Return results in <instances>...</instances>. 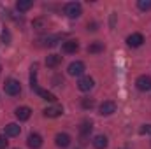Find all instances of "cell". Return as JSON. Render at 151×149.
Returning a JSON list of instances; mask_svg holds the SVG:
<instances>
[{
    "mask_svg": "<svg viewBox=\"0 0 151 149\" xmlns=\"http://www.w3.org/2000/svg\"><path fill=\"white\" fill-rule=\"evenodd\" d=\"M63 12H65V16H69V18H79L81 14H83V5L79 4V2H69V4H65V7H63Z\"/></svg>",
    "mask_w": 151,
    "mask_h": 149,
    "instance_id": "1",
    "label": "cell"
},
{
    "mask_svg": "<svg viewBox=\"0 0 151 149\" xmlns=\"http://www.w3.org/2000/svg\"><path fill=\"white\" fill-rule=\"evenodd\" d=\"M4 90H5V93H7L9 97H18V95L21 93V84H19V81H16V79H7L5 84H4Z\"/></svg>",
    "mask_w": 151,
    "mask_h": 149,
    "instance_id": "2",
    "label": "cell"
},
{
    "mask_svg": "<svg viewBox=\"0 0 151 149\" xmlns=\"http://www.w3.org/2000/svg\"><path fill=\"white\" fill-rule=\"evenodd\" d=\"M135 86L139 91H150L151 90V77L150 75H139L135 81Z\"/></svg>",
    "mask_w": 151,
    "mask_h": 149,
    "instance_id": "3",
    "label": "cell"
},
{
    "mask_svg": "<svg viewBox=\"0 0 151 149\" xmlns=\"http://www.w3.org/2000/svg\"><path fill=\"white\" fill-rule=\"evenodd\" d=\"M84 70H86V67H84L83 62H72V63L69 65V69H67L69 75H77V77L84 74Z\"/></svg>",
    "mask_w": 151,
    "mask_h": 149,
    "instance_id": "4",
    "label": "cell"
},
{
    "mask_svg": "<svg viewBox=\"0 0 151 149\" xmlns=\"http://www.w3.org/2000/svg\"><path fill=\"white\" fill-rule=\"evenodd\" d=\"M127 44H128L130 47H141V46L144 44V35L135 32V34H132V35L127 37Z\"/></svg>",
    "mask_w": 151,
    "mask_h": 149,
    "instance_id": "5",
    "label": "cell"
},
{
    "mask_svg": "<svg viewBox=\"0 0 151 149\" xmlns=\"http://www.w3.org/2000/svg\"><path fill=\"white\" fill-rule=\"evenodd\" d=\"M99 111H100L102 116H111L113 112H116V104H114L113 100H106V102H102V104H100Z\"/></svg>",
    "mask_w": 151,
    "mask_h": 149,
    "instance_id": "6",
    "label": "cell"
},
{
    "mask_svg": "<svg viewBox=\"0 0 151 149\" xmlns=\"http://www.w3.org/2000/svg\"><path fill=\"white\" fill-rule=\"evenodd\" d=\"M93 86H95V81H93L90 75L81 77V79H79V82H77V88H79L81 91H90Z\"/></svg>",
    "mask_w": 151,
    "mask_h": 149,
    "instance_id": "7",
    "label": "cell"
},
{
    "mask_svg": "<svg viewBox=\"0 0 151 149\" xmlns=\"http://www.w3.org/2000/svg\"><path fill=\"white\" fill-rule=\"evenodd\" d=\"M70 135L69 133H58L56 137H55V142H56V146L58 148H62V149H65V148H69L70 146Z\"/></svg>",
    "mask_w": 151,
    "mask_h": 149,
    "instance_id": "8",
    "label": "cell"
},
{
    "mask_svg": "<svg viewBox=\"0 0 151 149\" xmlns=\"http://www.w3.org/2000/svg\"><path fill=\"white\" fill-rule=\"evenodd\" d=\"M91 130H93V123L91 121H83L81 123V126H79V135H81V139H88L90 137V133H91Z\"/></svg>",
    "mask_w": 151,
    "mask_h": 149,
    "instance_id": "9",
    "label": "cell"
},
{
    "mask_svg": "<svg viewBox=\"0 0 151 149\" xmlns=\"http://www.w3.org/2000/svg\"><path fill=\"white\" fill-rule=\"evenodd\" d=\"M77 49H79V42L77 40H65L62 44V51L67 53V54H74Z\"/></svg>",
    "mask_w": 151,
    "mask_h": 149,
    "instance_id": "10",
    "label": "cell"
},
{
    "mask_svg": "<svg viewBox=\"0 0 151 149\" xmlns=\"http://www.w3.org/2000/svg\"><path fill=\"white\" fill-rule=\"evenodd\" d=\"M27 144H28V148L30 149H39L40 146H42V137H40L39 133H30Z\"/></svg>",
    "mask_w": 151,
    "mask_h": 149,
    "instance_id": "11",
    "label": "cell"
},
{
    "mask_svg": "<svg viewBox=\"0 0 151 149\" xmlns=\"http://www.w3.org/2000/svg\"><path fill=\"white\" fill-rule=\"evenodd\" d=\"M62 114H63L62 105H51V107H46V109H44V116H46V117H58V116H62Z\"/></svg>",
    "mask_w": 151,
    "mask_h": 149,
    "instance_id": "12",
    "label": "cell"
},
{
    "mask_svg": "<svg viewBox=\"0 0 151 149\" xmlns=\"http://www.w3.org/2000/svg\"><path fill=\"white\" fill-rule=\"evenodd\" d=\"M91 144H93V148L95 149H106L107 148V144H109V140H107L106 135H95L93 140H91Z\"/></svg>",
    "mask_w": 151,
    "mask_h": 149,
    "instance_id": "13",
    "label": "cell"
},
{
    "mask_svg": "<svg viewBox=\"0 0 151 149\" xmlns=\"http://www.w3.org/2000/svg\"><path fill=\"white\" fill-rule=\"evenodd\" d=\"M14 114H16V117H18L19 121H27V119H30V116H32V109L23 105V107H18Z\"/></svg>",
    "mask_w": 151,
    "mask_h": 149,
    "instance_id": "14",
    "label": "cell"
},
{
    "mask_svg": "<svg viewBox=\"0 0 151 149\" xmlns=\"http://www.w3.org/2000/svg\"><path fill=\"white\" fill-rule=\"evenodd\" d=\"M19 132H21V128H19V125H16V123H9V125L5 126V137H18Z\"/></svg>",
    "mask_w": 151,
    "mask_h": 149,
    "instance_id": "15",
    "label": "cell"
},
{
    "mask_svg": "<svg viewBox=\"0 0 151 149\" xmlns=\"http://www.w3.org/2000/svg\"><path fill=\"white\" fill-rule=\"evenodd\" d=\"M62 40V35H47V37L40 39V42H42V46H49V47H53V46H56L58 42Z\"/></svg>",
    "mask_w": 151,
    "mask_h": 149,
    "instance_id": "16",
    "label": "cell"
},
{
    "mask_svg": "<svg viewBox=\"0 0 151 149\" xmlns=\"http://www.w3.org/2000/svg\"><path fill=\"white\" fill-rule=\"evenodd\" d=\"M62 63V56L60 54H49L47 58H46V65L49 67V69H55V67H58Z\"/></svg>",
    "mask_w": 151,
    "mask_h": 149,
    "instance_id": "17",
    "label": "cell"
},
{
    "mask_svg": "<svg viewBox=\"0 0 151 149\" xmlns=\"http://www.w3.org/2000/svg\"><path fill=\"white\" fill-rule=\"evenodd\" d=\"M30 88H32L37 95L40 93V90H42L37 82V70H35V69H32V74H30Z\"/></svg>",
    "mask_w": 151,
    "mask_h": 149,
    "instance_id": "18",
    "label": "cell"
},
{
    "mask_svg": "<svg viewBox=\"0 0 151 149\" xmlns=\"http://www.w3.org/2000/svg\"><path fill=\"white\" fill-rule=\"evenodd\" d=\"M104 51V42H91L90 46H88V53H91V54H99V53H102Z\"/></svg>",
    "mask_w": 151,
    "mask_h": 149,
    "instance_id": "19",
    "label": "cell"
},
{
    "mask_svg": "<svg viewBox=\"0 0 151 149\" xmlns=\"http://www.w3.org/2000/svg\"><path fill=\"white\" fill-rule=\"evenodd\" d=\"M32 5H34V2H30V0H18L16 2V9L19 12H25V11L32 9Z\"/></svg>",
    "mask_w": 151,
    "mask_h": 149,
    "instance_id": "20",
    "label": "cell"
},
{
    "mask_svg": "<svg viewBox=\"0 0 151 149\" xmlns=\"http://www.w3.org/2000/svg\"><path fill=\"white\" fill-rule=\"evenodd\" d=\"M0 42H2L4 46H9V44H11V32H9L7 28H4V30H2V35H0Z\"/></svg>",
    "mask_w": 151,
    "mask_h": 149,
    "instance_id": "21",
    "label": "cell"
},
{
    "mask_svg": "<svg viewBox=\"0 0 151 149\" xmlns=\"http://www.w3.org/2000/svg\"><path fill=\"white\" fill-rule=\"evenodd\" d=\"M81 105H83V109L90 111V109L95 107V98H83V100H81Z\"/></svg>",
    "mask_w": 151,
    "mask_h": 149,
    "instance_id": "22",
    "label": "cell"
},
{
    "mask_svg": "<svg viewBox=\"0 0 151 149\" xmlns=\"http://www.w3.org/2000/svg\"><path fill=\"white\" fill-rule=\"evenodd\" d=\"M34 28L39 30V32L44 30V28H46V19H44V18H37V19H34Z\"/></svg>",
    "mask_w": 151,
    "mask_h": 149,
    "instance_id": "23",
    "label": "cell"
},
{
    "mask_svg": "<svg viewBox=\"0 0 151 149\" xmlns=\"http://www.w3.org/2000/svg\"><path fill=\"white\" fill-rule=\"evenodd\" d=\"M137 7L141 11H150L151 9V0H139L137 2Z\"/></svg>",
    "mask_w": 151,
    "mask_h": 149,
    "instance_id": "24",
    "label": "cell"
},
{
    "mask_svg": "<svg viewBox=\"0 0 151 149\" xmlns=\"http://www.w3.org/2000/svg\"><path fill=\"white\" fill-rule=\"evenodd\" d=\"M7 144H9L7 137H5V135H0V149H5L7 148Z\"/></svg>",
    "mask_w": 151,
    "mask_h": 149,
    "instance_id": "25",
    "label": "cell"
},
{
    "mask_svg": "<svg viewBox=\"0 0 151 149\" xmlns=\"http://www.w3.org/2000/svg\"><path fill=\"white\" fill-rule=\"evenodd\" d=\"M141 133H142V135H148V133H151V125H144V126L141 128Z\"/></svg>",
    "mask_w": 151,
    "mask_h": 149,
    "instance_id": "26",
    "label": "cell"
},
{
    "mask_svg": "<svg viewBox=\"0 0 151 149\" xmlns=\"http://www.w3.org/2000/svg\"><path fill=\"white\" fill-rule=\"evenodd\" d=\"M97 27H99V25H97L95 21H93V23H88V30H91V32H95V30H97Z\"/></svg>",
    "mask_w": 151,
    "mask_h": 149,
    "instance_id": "27",
    "label": "cell"
},
{
    "mask_svg": "<svg viewBox=\"0 0 151 149\" xmlns=\"http://www.w3.org/2000/svg\"><path fill=\"white\" fill-rule=\"evenodd\" d=\"M0 70H2V67H0Z\"/></svg>",
    "mask_w": 151,
    "mask_h": 149,
    "instance_id": "28",
    "label": "cell"
}]
</instances>
